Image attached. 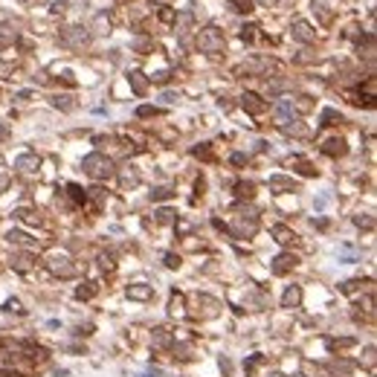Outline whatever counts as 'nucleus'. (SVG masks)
I'll return each instance as SVG.
<instances>
[{"instance_id":"32","label":"nucleus","mask_w":377,"mask_h":377,"mask_svg":"<svg viewBox=\"0 0 377 377\" xmlns=\"http://www.w3.org/2000/svg\"><path fill=\"white\" fill-rule=\"evenodd\" d=\"M157 113H163L160 107H151V104H142V107H137V116L139 119H148V116H157Z\"/></svg>"},{"instance_id":"56","label":"nucleus","mask_w":377,"mask_h":377,"mask_svg":"<svg viewBox=\"0 0 377 377\" xmlns=\"http://www.w3.org/2000/svg\"><path fill=\"white\" fill-rule=\"evenodd\" d=\"M29 3H32V0H29ZM38 3H41V0H38Z\"/></svg>"},{"instance_id":"3","label":"nucleus","mask_w":377,"mask_h":377,"mask_svg":"<svg viewBox=\"0 0 377 377\" xmlns=\"http://www.w3.org/2000/svg\"><path fill=\"white\" fill-rule=\"evenodd\" d=\"M197 47H200V52L215 55V52H223V47H226V38H223V32L218 29V26H206V29H200V32H197Z\"/></svg>"},{"instance_id":"42","label":"nucleus","mask_w":377,"mask_h":377,"mask_svg":"<svg viewBox=\"0 0 377 377\" xmlns=\"http://www.w3.org/2000/svg\"><path fill=\"white\" fill-rule=\"evenodd\" d=\"M166 267H169V270H177V267H180V256H174V253H166Z\"/></svg>"},{"instance_id":"52","label":"nucleus","mask_w":377,"mask_h":377,"mask_svg":"<svg viewBox=\"0 0 377 377\" xmlns=\"http://www.w3.org/2000/svg\"><path fill=\"white\" fill-rule=\"evenodd\" d=\"M9 137V125H6V122H0V139H6Z\"/></svg>"},{"instance_id":"24","label":"nucleus","mask_w":377,"mask_h":377,"mask_svg":"<svg viewBox=\"0 0 377 377\" xmlns=\"http://www.w3.org/2000/svg\"><path fill=\"white\" fill-rule=\"evenodd\" d=\"M122 183H125V186H137L139 183V172L134 166H125V169H122Z\"/></svg>"},{"instance_id":"2","label":"nucleus","mask_w":377,"mask_h":377,"mask_svg":"<svg viewBox=\"0 0 377 377\" xmlns=\"http://www.w3.org/2000/svg\"><path fill=\"white\" fill-rule=\"evenodd\" d=\"M82 169H85V174H90L93 180H107V177H113V160L107 154H99V151H93V154H87L85 160H82Z\"/></svg>"},{"instance_id":"31","label":"nucleus","mask_w":377,"mask_h":377,"mask_svg":"<svg viewBox=\"0 0 377 377\" xmlns=\"http://www.w3.org/2000/svg\"><path fill=\"white\" fill-rule=\"evenodd\" d=\"M52 104H55V107H61V110H73V107H76L70 96H52Z\"/></svg>"},{"instance_id":"50","label":"nucleus","mask_w":377,"mask_h":377,"mask_svg":"<svg viewBox=\"0 0 377 377\" xmlns=\"http://www.w3.org/2000/svg\"><path fill=\"white\" fill-rule=\"evenodd\" d=\"M67 9V0H55V6H52V12L58 15V12H64Z\"/></svg>"},{"instance_id":"49","label":"nucleus","mask_w":377,"mask_h":377,"mask_svg":"<svg viewBox=\"0 0 377 377\" xmlns=\"http://www.w3.org/2000/svg\"><path fill=\"white\" fill-rule=\"evenodd\" d=\"M174 351H177L183 360H188V357H191V348H188V345H180V348H174Z\"/></svg>"},{"instance_id":"45","label":"nucleus","mask_w":377,"mask_h":377,"mask_svg":"<svg viewBox=\"0 0 377 377\" xmlns=\"http://www.w3.org/2000/svg\"><path fill=\"white\" fill-rule=\"evenodd\" d=\"M354 223H357V226H366V229H372V226H375V221H372L369 215H357V218H354Z\"/></svg>"},{"instance_id":"26","label":"nucleus","mask_w":377,"mask_h":377,"mask_svg":"<svg viewBox=\"0 0 377 377\" xmlns=\"http://www.w3.org/2000/svg\"><path fill=\"white\" fill-rule=\"evenodd\" d=\"M154 215H157V223H163V226H166V223H172L174 218H177V212H174V209H169V206H163V209H157Z\"/></svg>"},{"instance_id":"39","label":"nucleus","mask_w":377,"mask_h":377,"mask_svg":"<svg viewBox=\"0 0 377 377\" xmlns=\"http://www.w3.org/2000/svg\"><path fill=\"white\" fill-rule=\"evenodd\" d=\"M296 169H299V174H305V177H316V174H319L313 166H310V163H302V160L296 163Z\"/></svg>"},{"instance_id":"10","label":"nucleus","mask_w":377,"mask_h":377,"mask_svg":"<svg viewBox=\"0 0 377 377\" xmlns=\"http://www.w3.org/2000/svg\"><path fill=\"white\" fill-rule=\"evenodd\" d=\"M197 305H203V310H197L203 319H215V316H218V310H221V302H218V299H212V296H206V293H197Z\"/></svg>"},{"instance_id":"12","label":"nucleus","mask_w":377,"mask_h":377,"mask_svg":"<svg viewBox=\"0 0 377 377\" xmlns=\"http://www.w3.org/2000/svg\"><path fill=\"white\" fill-rule=\"evenodd\" d=\"M15 169H17V172H23V174L38 172V169H41V157H38V154H20V157H15Z\"/></svg>"},{"instance_id":"41","label":"nucleus","mask_w":377,"mask_h":377,"mask_svg":"<svg viewBox=\"0 0 377 377\" xmlns=\"http://www.w3.org/2000/svg\"><path fill=\"white\" fill-rule=\"evenodd\" d=\"M194 157H200V160H212V148H209V145H197V148H194Z\"/></svg>"},{"instance_id":"21","label":"nucleus","mask_w":377,"mask_h":377,"mask_svg":"<svg viewBox=\"0 0 377 377\" xmlns=\"http://www.w3.org/2000/svg\"><path fill=\"white\" fill-rule=\"evenodd\" d=\"M337 122H343V113L334 110V107H325L322 116H319V125H337Z\"/></svg>"},{"instance_id":"46","label":"nucleus","mask_w":377,"mask_h":377,"mask_svg":"<svg viewBox=\"0 0 377 377\" xmlns=\"http://www.w3.org/2000/svg\"><path fill=\"white\" fill-rule=\"evenodd\" d=\"M174 9H169V6H166V9H160V20H174Z\"/></svg>"},{"instance_id":"28","label":"nucleus","mask_w":377,"mask_h":377,"mask_svg":"<svg viewBox=\"0 0 377 377\" xmlns=\"http://www.w3.org/2000/svg\"><path fill=\"white\" fill-rule=\"evenodd\" d=\"M67 194L73 197V200H76V203L85 206V188L79 186V183H70V186H67Z\"/></svg>"},{"instance_id":"13","label":"nucleus","mask_w":377,"mask_h":377,"mask_svg":"<svg viewBox=\"0 0 377 377\" xmlns=\"http://www.w3.org/2000/svg\"><path fill=\"white\" fill-rule=\"evenodd\" d=\"M9 264H12V270H17V273H29V270L35 267V256L23 250V253H15Z\"/></svg>"},{"instance_id":"14","label":"nucleus","mask_w":377,"mask_h":377,"mask_svg":"<svg viewBox=\"0 0 377 377\" xmlns=\"http://www.w3.org/2000/svg\"><path fill=\"white\" fill-rule=\"evenodd\" d=\"M296 188H299V183L290 180V177H282V174L270 177V191L273 194H284V191H296Z\"/></svg>"},{"instance_id":"34","label":"nucleus","mask_w":377,"mask_h":377,"mask_svg":"<svg viewBox=\"0 0 377 377\" xmlns=\"http://www.w3.org/2000/svg\"><path fill=\"white\" fill-rule=\"evenodd\" d=\"M151 82H154V85H169V82H172V70H160V73H154Z\"/></svg>"},{"instance_id":"16","label":"nucleus","mask_w":377,"mask_h":377,"mask_svg":"<svg viewBox=\"0 0 377 377\" xmlns=\"http://www.w3.org/2000/svg\"><path fill=\"white\" fill-rule=\"evenodd\" d=\"M128 82H131V87H134L137 96H145V93H148V79H145V73L131 70V73H128Z\"/></svg>"},{"instance_id":"8","label":"nucleus","mask_w":377,"mask_h":377,"mask_svg":"<svg viewBox=\"0 0 377 377\" xmlns=\"http://www.w3.org/2000/svg\"><path fill=\"white\" fill-rule=\"evenodd\" d=\"M293 116H296V104H293V99H279V102H276V119H279V125L284 128L287 122H293Z\"/></svg>"},{"instance_id":"18","label":"nucleus","mask_w":377,"mask_h":377,"mask_svg":"<svg viewBox=\"0 0 377 377\" xmlns=\"http://www.w3.org/2000/svg\"><path fill=\"white\" fill-rule=\"evenodd\" d=\"M128 296H131V299H139V302H145V299L154 296V290H151V284H131V287H128Z\"/></svg>"},{"instance_id":"11","label":"nucleus","mask_w":377,"mask_h":377,"mask_svg":"<svg viewBox=\"0 0 377 377\" xmlns=\"http://www.w3.org/2000/svg\"><path fill=\"white\" fill-rule=\"evenodd\" d=\"M241 107H244L247 113H264V110H267V102H264L258 93H244V96H241Z\"/></svg>"},{"instance_id":"47","label":"nucleus","mask_w":377,"mask_h":377,"mask_svg":"<svg viewBox=\"0 0 377 377\" xmlns=\"http://www.w3.org/2000/svg\"><path fill=\"white\" fill-rule=\"evenodd\" d=\"M6 310H15V313H23V308H20V302H17V299H9V302H6Z\"/></svg>"},{"instance_id":"9","label":"nucleus","mask_w":377,"mask_h":377,"mask_svg":"<svg viewBox=\"0 0 377 377\" xmlns=\"http://www.w3.org/2000/svg\"><path fill=\"white\" fill-rule=\"evenodd\" d=\"M293 267H296V256H290V253H279V256L270 261V270H273L276 276H284L290 273Z\"/></svg>"},{"instance_id":"51","label":"nucleus","mask_w":377,"mask_h":377,"mask_svg":"<svg viewBox=\"0 0 377 377\" xmlns=\"http://www.w3.org/2000/svg\"><path fill=\"white\" fill-rule=\"evenodd\" d=\"M258 363H261V354H256V357H250V363H247V369H256Z\"/></svg>"},{"instance_id":"1","label":"nucleus","mask_w":377,"mask_h":377,"mask_svg":"<svg viewBox=\"0 0 377 377\" xmlns=\"http://www.w3.org/2000/svg\"><path fill=\"white\" fill-rule=\"evenodd\" d=\"M235 238H253L258 229V212L253 206H235L232 212V226H226Z\"/></svg>"},{"instance_id":"7","label":"nucleus","mask_w":377,"mask_h":377,"mask_svg":"<svg viewBox=\"0 0 377 377\" xmlns=\"http://www.w3.org/2000/svg\"><path fill=\"white\" fill-rule=\"evenodd\" d=\"M47 264H50V270H52L55 276H64V279H70V276L76 273V267H73L70 256H52Z\"/></svg>"},{"instance_id":"36","label":"nucleus","mask_w":377,"mask_h":377,"mask_svg":"<svg viewBox=\"0 0 377 377\" xmlns=\"http://www.w3.org/2000/svg\"><path fill=\"white\" fill-rule=\"evenodd\" d=\"M186 310H183V296L177 293V296H172V316H183Z\"/></svg>"},{"instance_id":"20","label":"nucleus","mask_w":377,"mask_h":377,"mask_svg":"<svg viewBox=\"0 0 377 377\" xmlns=\"http://www.w3.org/2000/svg\"><path fill=\"white\" fill-rule=\"evenodd\" d=\"M328 372H331V375H343V377H348L351 372H354V366H351V363L331 360V363H328Z\"/></svg>"},{"instance_id":"40","label":"nucleus","mask_w":377,"mask_h":377,"mask_svg":"<svg viewBox=\"0 0 377 377\" xmlns=\"http://www.w3.org/2000/svg\"><path fill=\"white\" fill-rule=\"evenodd\" d=\"M256 29H258V26H253V23H247V26H241V41H247V44H250V41L256 38Z\"/></svg>"},{"instance_id":"17","label":"nucleus","mask_w":377,"mask_h":377,"mask_svg":"<svg viewBox=\"0 0 377 377\" xmlns=\"http://www.w3.org/2000/svg\"><path fill=\"white\" fill-rule=\"evenodd\" d=\"M299 302H302V287L299 284H290L284 290V296H282V308H296Z\"/></svg>"},{"instance_id":"5","label":"nucleus","mask_w":377,"mask_h":377,"mask_svg":"<svg viewBox=\"0 0 377 377\" xmlns=\"http://www.w3.org/2000/svg\"><path fill=\"white\" fill-rule=\"evenodd\" d=\"M290 32H293V38H296V41H302V44H313V41H316V29L310 26L308 20H302V17H299V20H293Z\"/></svg>"},{"instance_id":"35","label":"nucleus","mask_w":377,"mask_h":377,"mask_svg":"<svg viewBox=\"0 0 377 377\" xmlns=\"http://www.w3.org/2000/svg\"><path fill=\"white\" fill-rule=\"evenodd\" d=\"M360 287H363L360 279H351V282H343V284H340V290H343V293H357Z\"/></svg>"},{"instance_id":"48","label":"nucleus","mask_w":377,"mask_h":377,"mask_svg":"<svg viewBox=\"0 0 377 377\" xmlns=\"http://www.w3.org/2000/svg\"><path fill=\"white\" fill-rule=\"evenodd\" d=\"M229 163H232V166H244V163H247V154H232Z\"/></svg>"},{"instance_id":"33","label":"nucleus","mask_w":377,"mask_h":377,"mask_svg":"<svg viewBox=\"0 0 377 377\" xmlns=\"http://www.w3.org/2000/svg\"><path fill=\"white\" fill-rule=\"evenodd\" d=\"M6 238L12 241V244H29V235H26V232H20V229H12V232H9V235H6Z\"/></svg>"},{"instance_id":"19","label":"nucleus","mask_w":377,"mask_h":377,"mask_svg":"<svg viewBox=\"0 0 377 377\" xmlns=\"http://www.w3.org/2000/svg\"><path fill=\"white\" fill-rule=\"evenodd\" d=\"M273 238L279 241V244H293L296 235H293V229H287L284 223H276V226H273Z\"/></svg>"},{"instance_id":"25","label":"nucleus","mask_w":377,"mask_h":377,"mask_svg":"<svg viewBox=\"0 0 377 377\" xmlns=\"http://www.w3.org/2000/svg\"><path fill=\"white\" fill-rule=\"evenodd\" d=\"M93 296H96V284L93 282H85V284L76 287V299H93Z\"/></svg>"},{"instance_id":"30","label":"nucleus","mask_w":377,"mask_h":377,"mask_svg":"<svg viewBox=\"0 0 377 377\" xmlns=\"http://www.w3.org/2000/svg\"><path fill=\"white\" fill-rule=\"evenodd\" d=\"M169 197H174V191L169 186H160L151 191V200H169Z\"/></svg>"},{"instance_id":"23","label":"nucleus","mask_w":377,"mask_h":377,"mask_svg":"<svg viewBox=\"0 0 377 377\" xmlns=\"http://www.w3.org/2000/svg\"><path fill=\"white\" fill-rule=\"evenodd\" d=\"M17 32L9 26V23H0V47H6V44H15Z\"/></svg>"},{"instance_id":"27","label":"nucleus","mask_w":377,"mask_h":377,"mask_svg":"<svg viewBox=\"0 0 377 377\" xmlns=\"http://www.w3.org/2000/svg\"><path fill=\"white\" fill-rule=\"evenodd\" d=\"M235 194H238V197H253V194H256V186H253L250 180H241V183H235Z\"/></svg>"},{"instance_id":"38","label":"nucleus","mask_w":377,"mask_h":377,"mask_svg":"<svg viewBox=\"0 0 377 377\" xmlns=\"http://www.w3.org/2000/svg\"><path fill=\"white\" fill-rule=\"evenodd\" d=\"M172 343V337L166 334V328H157L154 331V345H169Z\"/></svg>"},{"instance_id":"37","label":"nucleus","mask_w":377,"mask_h":377,"mask_svg":"<svg viewBox=\"0 0 377 377\" xmlns=\"http://www.w3.org/2000/svg\"><path fill=\"white\" fill-rule=\"evenodd\" d=\"M348 345H354L351 337H343V340H328V348H331V351H337V348H348Z\"/></svg>"},{"instance_id":"4","label":"nucleus","mask_w":377,"mask_h":377,"mask_svg":"<svg viewBox=\"0 0 377 377\" xmlns=\"http://www.w3.org/2000/svg\"><path fill=\"white\" fill-rule=\"evenodd\" d=\"M61 44L70 47V50H85L87 44H90V32H87L85 26H67L61 32Z\"/></svg>"},{"instance_id":"55","label":"nucleus","mask_w":377,"mask_h":377,"mask_svg":"<svg viewBox=\"0 0 377 377\" xmlns=\"http://www.w3.org/2000/svg\"><path fill=\"white\" fill-rule=\"evenodd\" d=\"M270 377H287V375H282V372H273V375H270Z\"/></svg>"},{"instance_id":"15","label":"nucleus","mask_w":377,"mask_h":377,"mask_svg":"<svg viewBox=\"0 0 377 377\" xmlns=\"http://www.w3.org/2000/svg\"><path fill=\"white\" fill-rule=\"evenodd\" d=\"M345 151H348V148H345L343 137H331V139L322 142V154H328V157H343Z\"/></svg>"},{"instance_id":"29","label":"nucleus","mask_w":377,"mask_h":377,"mask_svg":"<svg viewBox=\"0 0 377 377\" xmlns=\"http://www.w3.org/2000/svg\"><path fill=\"white\" fill-rule=\"evenodd\" d=\"M229 3H232V9H235V12H244V15H250V12L256 9V6H253V0H229Z\"/></svg>"},{"instance_id":"53","label":"nucleus","mask_w":377,"mask_h":377,"mask_svg":"<svg viewBox=\"0 0 377 377\" xmlns=\"http://www.w3.org/2000/svg\"><path fill=\"white\" fill-rule=\"evenodd\" d=\"M6 183H9V177H6V174H0V191L6 188Z\"/></svg>"},{"instance_id":"44","label":"nucleus","mask_w":377,"mask_h":377,"mask_svg":"<svg viewBox=\"0 0 377 377\" xmlns=\"http://www.w3.org/2000/svg\"><path fill=\"white\" fill-rule=\"evenodd\" d=\"M99 267H102L104 273H110V270H113V258L110 256H99Z\"/></svg>"},{"instance_id":"22","label":"nucleus","mask_w":377,"mask_h":377,"mask_svg":"<svg viewBox=\"0 0 377 377\" xmlns=\"http://www.w3.org/2000/svg\"><path fill=\"white\" fill-rule=\"evenodd\" d=\"M15 215H17L23 223H29V226H38V223H41V215H38V212H32V209H17Z\"/></svg>"},{"instance_id":"43","label":"nucleus","mask_w":377,"mask_h":377,"mask_svg":"<svg viewBox=\"0 0 377 377\" xmlns=\"http://www.w3.org/2000/svg\"><path fill=\"white\" fill-rule=\"evenodd\" d=\"M134 50L148 52V50H151V41H148V38H137V41H134Z\"/></svg>"},{"instance_id":"54","label":"nucleus","mask_w":377,"mask_h":377,"mask_svg":"<svg viewBox=\"0 0 377 377\" xmlns=\"http://www.w3.org/2000/svg\"><path fill=\"white\" fill-rule=\"evenodd\" d=\"M261 3H264V6H276V3H279V0H261Z\"/></svg>"},{"instance_id":"6","label":"nucleus","mask_w":377,"mask_h":377,"mask_svg":"<svg viewBox=\"0 0 377 377\" xmlns=\"http://www.w3.org/2000/svg\"><path fill=\"white\" fill-rule=\"evenodd\" d=\"M107 200V191L102 186H93V188H85V206L87 209H93V212H99Z\"/></svg>"}]
</instances>
